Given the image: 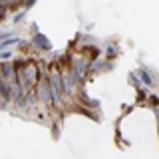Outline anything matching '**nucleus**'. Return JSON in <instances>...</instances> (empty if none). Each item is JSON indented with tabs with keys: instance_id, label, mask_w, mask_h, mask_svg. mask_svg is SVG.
Returning <instances> with one entry per match:
<instances>
[{
	"instance_id": "nucleus-1",
	"label": "nucleus",
	"mask_w": 159,
	"mask_h": 159,
	"mask_svg": "<svg viewBox=\"0 0 159 159\" xmlns=\"http://www.w3.org/2000/svg\"><path fill=\"white\" fill-rule=\"evenodd\" d=\"M48 80V86H50V92H52V99L54 102H60L64 96V86H62V76H60V70L56 66H52V70H50V76H46Z\"/></svg>"
},
{
	"instance_id": "nucleus-2",
	"label": "nucleus",
	"mask_w": 159,
	"mask_h": 159,
	"mask_svg": "<svg viewBox=\"0 0 159 159\" xmlns=\"http://www.w3.org/2000/svg\"><path fill=\"white\" fill-rule=\"evenodd\" d=\"M22 76H24V82H26V86H28V88H34V86L40 82V76H38V64H24V66H22Z\"/></svg>"
},
{
	"instance_id": "nucleus-3",
	"label": "nucleus",
	"mask_w": 159,
	"mask_h": 159,
	"mask_svg": "<svg viewBox=\"0 0 159 159\" xmlns=\"http://www.w3.org/2000/svg\"><path fill=\"white\" fill-rule=\"evenodd\" d=\"M36 99H40V102L44 103H54L52 99V92H50V86H48V80L42 78L38 82V88H36Z\"/></svg>"
},
{
	"instance_id": "nucleus-4",
	"label": "nucleus",
	"mask_w": 159,
	"mask_h": 159,
	"mask_svg": "<svg viewBox=\"0 0 159 159\" xmlns=\"http://www.w3.org/2000/svg\"><path fill=\"white\" fill-rule=\"evenodd\" d=\"M0 76L4 78L6 84L16 82V70H14V64L12 62H2L0 64Z\"/></svg>"
},
{
	"instance_id": "nucleus-5",
	"label": "nucleus",
	"mask_w": 159,
	"mask_h": 159,
	"mask_svg": "<svg viewBox=\"0 0 159 159\" xmlns=\"http://www.w3.org/2000/svg\"><path fill=\"white\" fill-rule=\"evenodd\" d=\"M32 44H34L38 50H50V48H52V46H50V42H48V38L44 36V34H34Z\"/></svg>"
},
{
	"instance_id": "nucleus-6",
	"label": "nucleus",
	"mask_w": 159,
	"mask_h": 159,
	"mask_svg": "<svg viewBox=\"0 0 159 159\" xmlns=\"http://www.w3.org/2000/svg\"><path fill=\"white\" fill-rule=\"evenodd\" d=\"M137 76L141 78V82L145 84V86H153V78L149 76V72H147L145 68H139V70H137Z\"/></svg>"
},
{
	"instance_id": "nucleus-7",
	"label": "nucleus",
	"mask_w": 159,
	"mask_h": 159,
	"mask_svg": "<svg viewBox=\"0 0 159 159\" xmlns=\"http://www.w3.org/2000/svg\"><path fill=\"white\" fill-rule=\"evenodd\" d=\"M10 44H20V40H18V38H8V40H4V42H0V50L8 48Z\"/></svg>"
},
{
	"instance_id": "nucleus-8",
	"label": "nucleus",
	"mask_w": 159,
	"mask_h": 159,
	"mask_svg": "<svg viewBox=\"0 0 159 159\" xmlns=\"http://www.w3.org/2000/svg\"><path fill=\"white\" fill-rule=\"evenodd\" d=\"M22 2V0H0V4H2L4 8L6 6H16V4H20Z\"/></svg>"
},
{
	"instance_id": "nucleus-9",
	"label": "nucleus",
	"mask_w": 159,
	"mask_h": 159,
	"mask_svg": "<svg viewBox=\"0 0 159 159\" xmlns=\"http://www.w3.org/2000/svg\"><path fill=\"white\" fill-rule=\"evenodd\" d=\"M107 54H109V56H116V54H117L116 46H109V48H107Z\"/></svg>"
},
{
	"instance_id": "nucleus-10",
	"label": "nucleus",
	"mask_w": 159,
	"mask_h": 159,
	"mask_svg": "<svg viewBox=\"0 0 159 159\" xmlns=\"http://www.w3.org/2000/svg\"><path fill=\"white\" fill-rule=\"evenodd\" d=\"M10 38V32H2L0 34V40H8Z\"/></svg>"
},
{
	"instance_id": "nucleus-11",
	"label": "nucleus",
	"mask_w": 159,
	"mask_h": 159,
	"mask_svg": "<svg viewBox=\"0 0 159 159\" xmlns=\"http://www.w3.org/2000/svg\"><path fill=\"white\" fill-rule=\"evenodd\" d=\"M4 14H6V8H4L2 4H0V20H2V16H4Z\"/></svg>"
},
{
	"instance_id": "nucleus-12",
	"label": "nucleus",
	"mask_w": 159,
	"mask_h": 159,
	"mask_svg": "<svg viewBox=\"0 0 159 159\" xmlns=\"http://www.w3.org/2000/svg\"><path fill=\"white\" fill-rule=\"evenodd\" d=\"M0 56H2V58H4V60H8V58H10V56H12V54H10V52H2V54H0Z\"/></svg>"
},
{
	"instance_id": "nucleus-13",
	"label": "nucleus",
	"mask_w": 159,
	"mask_h": 159,
	"mask_svg": "<svg viewBox=\"0 0 159 159\" xmlns=\"http://www.w3.org/2000/svg\"><path fill=\"white\" fill-rule=\"evenodd\" d=\"M22 16H24V12H20V14H16V16H14V20H16V22H20V20H22Z\"/></svg>"
},
{
	"instance_id": "nucleus-14",
	"label": "nucleus",
	"mask_w": 159,
	"mask_h": 159,
	"mask_svg": "<svg viewBox=\"0 0 159 159\" xmlns=\"http://www.w3.org/2000/svg\"><path fill=\"white\" fill-rule=\"evenodd\" d=\"M34 2H36V0H28V2H26V8H30V6H32Z\"/></svg>"
}]
</instances>
